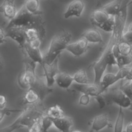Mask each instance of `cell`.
Segmentation results:
<instances>
[{
    "instance_id": "cb8c5ba5",
    "label": "cell",
    "mask_w": 132,
    "mask_h": 132,
    "mask_svg": "<svg viewBox=\"0 0 132 132\" xmlns=\"http://www.w3.org/2000/svg\"><path fill=\"white\" fill-rule=\"evenodd\" d=\"M46 114L53 119H58L64 116L63 110L58 104L49 107L46 111Z\"/></svg>"
},
{
    "instance_id": "ba28073f",
    "label": "cell",
    "mask_w": 132,
    "mask_h": 132,
    "mask_svg": "<svg viewBox=\"0 0 132 132\" xmlns=\"http://www.w3.org/2000/svg\"><path fill=\"white\" fill-rule=\"evenodd\" d=\"M4 30L6 37H9L17 42L20 47L23 50L25 44L27 42L25 34L26 28L13 27L9 28H5Z\"/></svg>"
},
{
    "instance_id": "6da1fadb",
    "label": "cell",
    "mask_w": 132,
    "mask_h": 132,
    "mask_svg": "<svg viewBox=\"0 0 132 132\" xmlns=\"http://www.w3.org/2000/svg\"><path fill=\"white\" fill-rule=\"evenodd\" d=\"M129 2V1H122L121 8L119 13L114 16V28L111 32L108 42L99 59L92 64L94 73L93 83L95 84L100 85L108 65H117V60L113 54V51L122 39Z\"/></svg>"
},
{
    "instance_id": "8fae6325",
    "label": "cell",
    "mask_w": 132,
    "mask_h": 132,
    "mask_svg": "<svg viewBox=\"0 0 132 132\" xmlns=\"http://www.w3.org/2000/svg\"><path fill=\"white\" fill-rule=\"evenodd\" d=\"M30 88L33 89L38 94L40 101L42 102L47 95L53 92V89L49 87L46 82L39 76L37 75L36 78Z\"/></svg>"
},
{
    "instance_id": "d590c367",
    "label": "cell",
    "mask_w": 132,
    "mask_h": 132,
    "mask_svg": "<svg viewBox=\"0 0 132 132\" xmlns=\"http://www.w3.org/2000/svg\"><path fill=\"white\" fill-rule=\"evenodd\" d=\"M90 96L88 95L82 94L79 98V104L84 106L87 105L90 102Z\"/></svg>"
},
{
    "instance_id": "30bf717a",
    "label": "cell",
    "mask_w": 132,
    "mask_h": 132,
    "mask_svg": "<svg viewBox=\"0 0 132 132\" xmlns=\"http://www.w3.org/2000/svg\"><path fill=\"white\" fill-rule=\"evenodd\" d=\"M73 86L76 91L82 93V94L88 95L90 96H94L95 97L102 94L100 86L94 83L79 84L75 82Z\"/></svg>"
},
{
    "instance_id": "d6a6232c",
    "label": "cell",
    "mask_w": 132,
    "mask_h": 132,
    "mask_svg": "<svg viewBox=\"0 0 132 132\" xmlns=\"http://www.w3.org/2000/svg\"><path fill=\"white\" fill-rule=\"evenodd\" d=\"M41 119L35 121L32 125L28 128V132H42Z\"/></svg>"
},
{
    "instance_id": "ac0fdd59",
    "label": "cell",
    "mask_w": 132,
    "mask_h": 132,
    "mask_svg": "<svg viewBox=\"0 0 132 132\" xmlns=\"http://www.w3.org/2000/svg\"><path fill=\"white\" fill-rule=\"evenodd\" d=\"M55 81L59 87L63 89L68 88L74 81L73 76L65 72H60L56 75Z\"/></svg>"
},
{
    "instance_id": "1f68e13d",
    "label": "cell",
    "mask_w": 132,
    "mask_h": 132,
    "mask_svg": "<svg viewBox=\"0 0 132 132\" xmlns=\"http://www.w3.org/2000/svg\"><path fill=\"white\" fill-rule=\"evenodd\" d=\"M120 88L132 101V80H127Z\"/></svg>"
},
{
    "instance_id": "ab89813d",
    "label": "cell",
    "mask_w": 132,
    "mask_h": 132,
    "mask_svg": "<svg viewBox=\"0 0 132 132\" xmlns=\"http://www.w3.org/2000/svg\"><path fill=\"white\" fill-rule=\"evenodd\" d=\"M125 79L126 80H132V68H130V71Z\"/></svg>"
},
{
    "instance_id": "603a6c76",
    "label": "cell",
    "mask_w": 132,
    "mask_h": 132,
    "mask_svg": "<svg viewBox=\"0 0 132 132\" xmlns=\"http://www.w3.org/2000/svg\"><path fill=\"white\" fill-rule=\"evenodd\" d=\"M113 53L116 58L117 66L119 67V69L125 67L132 62V55L131 54L127 55H121L115 48L113 50Z\"/></svg>"
},
{
    "instance_id": "d4e9b609",
    "label": "cell",
    "mask_w": 132,
    "mask_h": 132,
    "mask_svg": "<svg viewBox=\"0 0 132 132\" xmlns=\"http://www.w3.org/2000/svg\"><path fill=\"white\" fill-rule=\"evenodd\" d=\"M115 48L120 54L127 55L131 54L132 51V45L129 42L122 40L115 47Z\"/></svg>"
},
{
    "instance_id": "f1b7e54d",
    "label": "cell",
    "mask_w": 132,
    "mask_h": 132,
    "mask_svg": "<svg viewBox=\"0 0 132 132\" xmlns=\"http://www.w3.org/2000/svg\"><path fill=\"white\" fill-rule=\"evenodd\" d=\"M26 9L30 12L36 13L40 11L39 10V2L38 0H27L24 4Z\"/></svg>"
},
{
    "instance_id": "e575fe53",
    "label": "cell",
    "mask_w": 132,
    "mask_h": 132,
    "mask_svg": "<svg viewBox=\"0 0 132 132\" xmlns=\"http://www.w3.org/2000/svg\"><path fill=\"white\" fill-rule=\"evenodd\" d=\"M122 40L132 43V31L128 30L127 31L124 32L122 36Z\"/></svg>"
},
{
    "instance_id": "484cf974",
    "label": "cell",
    "mask_w": 132,
    "mask_h": 132,
    "mask_svg": "<svg viewBox=\"0 0 132 132\" xmlns=\"http://www.w3.org/2000/svg\"><path fill=\"white\" fill-rule=\"evenodd\" d=\"M124 114L122 107H119L118 114L114 126V132H123Z\"/></svg>"
},
{
    "instance_id": "44dd1931",
    "label": "cell",
    "mask_w": 132,
    "mask_h": 132,
    "mask_svg": "<svg viewBox=\"0 0 132 132\" xmlns=\"http://www.w3.org/2000/svg\"><path fill=\"white\" fill-rule=\"evenodd\" d=\"M110 16L105 12L101 8L95 9L91 15L92 23L95 26L107 21Z\"/></svg>"
},
{
    "instance_id": "f6af8a7d",
    "label": "cell",
    "mask_w": 132,
    "mask_h": 132,
    "mask_svg": "<svg viewBox=\"0 0 132 132\" xmlns=\"http://www.w3.org/2000/svg\"><path fill=\"white\" fill-rule=\"evenodd\" d=\"M131 45H132V43H131Z\"/></svg>"
},
{
    "instance_id": "7a4b0ae2",
    "label": "cell",
    "mask_w": 132,
    "mask_h": 132,
    "mask_svg": "<svg viewBox=\"0 0 132 132\" xmlns=\"http://www.w3.org/2000/svg\"><path fill=\"white\" fill-rule=\"evenodd\" d=\"M42 12L33 13L29 12L23 5L18 11L15 16L9 21L5 28L13 27L25 28H34L39 32L42 41L45 37V29L42 17Z\"/></svg>"
},
{
    "instance_id": "74e56055",
    "label": "cell",
    "mask_w": 132,
    "mask_h": 132,
    "mask_svg": "<svg viewBox=\"0 0 132 132\" xmlns=\"http://www.w3.org/2000/svg\"><path fill=\"white\" fill-rule=\"evenodd\" d=\"M6 35L5 30L3 29V28H1L0 29V39H1V43H2L5 40Z\"/></svg>"
},
{
    "instance_id": "5b68a950",
    "label": "cell",
    "mask_w": 132,
    "mask_h": 132,
    "mask_svg": "<svg viewBox=\"0 0 132 132\" xmlns=\"http://www.w3.org/2000/svg\"><path fill=\"white\" fill-rule=\"evenodd\" d=\"M24 63L25 69L19 75L18 82L22 88L27 90L30 88L37 75L35 71L36 63L31 60L26 54H25Z\"/></svg>"
},
{
    "instance_id": "9a60e30c",
    "label": "cell",
    "mask_w": 132,
    "mask_h": 132,
    "mask_svg": "<svg viewBox=\"0 0 132 132\" xmlns=\"http://www.w3.org/2000/svg\"><path fill=\"white\" fill-rule=\"evenodd\" d=\"M110 125L107 114H102L94 118L92 121L91 127L89 132L98 131L107 126Z\"/></svg>"
},
{
    "instance_id": "3957f363",
    "label": "cell",
    "mask_w": 132,
    "mask_h": 132,
    "mask_svg": "<svg viewBox=\"0 0 132 132\" xmlns=\"http://www.w3.org/2000/svg\"><path fill=\"white\" fill-rule=\"evenodd\" d=\"M46 111L41 101L28 105L23 109L20 115L13 123L2 128L0 132H13L25 126L29 128L35 121L45 114Z\"/></svg>"
},
{
    "instance_id": "4316f807",
    "label": "cell",
    "mask_w": 132,
    "mask_h": 132,
    "mask_svg": "<svg viewBox=\"0 0 132 132\" xmlns=\"http://www.w3.org/2000/svg\"><path fill=\"white\" fill-rule=\"evenodd\" d=\"M73 78L75 83L79 84H85L89 83L86 71L82 69L78 70L74 74Z\"/></svg>"
},
{
    "instance_id": "277c9868",
    "label": "cell",
    "mask_w": 132,
    "mask_h": 132,
    "mask_svg": "<svg viewBox=\"0 0 132 132\" xmlns=\"http://www.w3.org/2000/svg\"><path fill=\"white\" fill-rule=\"evenodd\" d=\"M72 38L71 33L62 30L56 34L52 38L47 52L43 56V62L51 64L59 57L61 52L66 50Z\"/></svg>"
},
{
    "instance_id": "5bb4252c",
    "label": "cell",
    "mask_w": 132,
    "mask_h": 132,
    "mask_svg": "<svg viewBox=\"0 0 132 132\" xmlns=\"http://www.w3.org/2000/svg\"><path fill=\"white\" fill-rule=\"evenodd\" d=\"M88 44L87 40L81 37L77 41L69 44L66 50L75 56H79L85 53L87 50Z\"/></svg>"
},
{
    "instance_id": "d6986e66",
    "label": "cell",
    "mask_w": 132,
    "mask_h": 132,
    "mask_svg": "<svg viewBox=\"0 0 132 132\" xmlns=\"http://www.w3.org/2000/svg\"><path fill=\"white\" fill-rule=\"evenodd\" d=\"M40 101L37 92L32 88H29L25 93L21 101L22 105H32Z\"/></svg>"
},
{
    "instance_id": "8992f818",
    "label": "cell",
    "mask_w": 132,
    "mask_h": 132,
    "mask_svg": "<svg viewBox=\"0 0 132 132\" xmlns=\"http://www.w3.org/2000/svg\"><path fill=\"white\" fill-rule=\"evenodd\" d=\"M107 104L113 103L118 105L119 107L128 108L132 101L127 97L120 88H108L103 93Z\"/></svg>"
},
{
    "instance_id": "9c48e42d",
    "label": "cell",
    "mask_w": 132,
    "mask_h": 132,
    "mask_svg": "<svg viewBox=\"0 0 132 132\" xmlns=\"http://www.w3.org/2000/svg\"><path fill=\"white\" fill-rule=\"evenodd\" d=\"M58 60L59 57L51 64L43 62L42 65L46 78V82L49 87H52L55 82V77L60 72L58 69Z\"/></svg>"
},
{
    "instance_id": "4dcf8cb0",
    "label": "cell",
    "mask_w": 132,
    "mask_h": 132,
    "mask_svg": "<svg viewBox=\"0 0 132 132\" xmlns=\"http://www.w3.org/2000/svg\"><path fill=\"white\" fill-rule=\"evenodd\" d=\"M41 124L42 132H47L51 126L53 125V119L45 114L41 119Z\"/></svg>"
},
{
    "instance_id": "f35d334b",
    "label": "cell",
    "mask_w": 132,
    "mask_h": 132,
    "mask_svg": "<svg viewBox=\"0 0 132 132\" xmlns=\"http://www.w3.org/2000/svg\"><path fill=\"white\" fill-rule=\"evenodd\" d=\"M125 132H132V122L129 123L127 125Z\"/></svg>"
},
{
    "instance_id": "f546056e",
    "label": "cell",
    "mask_w": 132,
    "mask_h": 132,
    "mask_svg": "<svg viewBox=\"0 0 132 132\" xmlns=\"http://www.w3.org/2000/svg\"><path fill=\"white\" fill-rule=\"evenodd\" d=\"M25 34H26L27 42H30L38 39H40L42 41L39 32L36 28H26Z\"/></svg>"
},
{
    "instance_id": "7c38bea8",
    "label": "cell",
    "mask_w": 132,
    "mask_h": 132,
    "mask_svg": "<svg viewBox=\"0 0 132 132\" xmlns=\"http://www.w3.org/2000/svg\"><path fill=\"white\" fill-rule=\"evenodd\" d=\"M85 4L82 1L75 0L71 2L63 14L64 19H67L72 16L79 17L82 13Z\"/></svg>"
},
{
    "instance_id": "836d02e7",
    "label": "cell",
    "mask_w": 132,
    "mask_h": 132,
    "mask_svg": "<svg viewBox=\"0 0 132 132\" xmlns=\"http://www.w3.org/2000/svg\"><path fill=\"white\" fill-rule=\"evenodd\" d=\"M95 98L96 101L97 102V103H98L99 107L101 109L104 108L107 104L106 100L102 94L95 97Z\"/></svg>"
},
{
    "instance_id": "2e32d148",
    "label": "cell",
    "mask_w": 132,
    "mask_h": 132,
    "mask_svg": "<svg viewBox=\"0 0 132 132\" xmlns=\"http://www.w3.org/2000/svg\"><path fill=\"white\" fill-rule=\"evenodd\" d=\"M14 2L12 0H5L0 6L1 11L10 21L15 16L18 12Z\"/></svg>"
},
{
    "instance_id": "4fadbf2b",
    "label": "cell",
    "mask_w": 132,
    "mask_h": 132,
    "mask_svg": "<svg viewBox=\"0 0 132 132\" xmlns=\"http://www.w3.org/2000/svg\"><path fill=\"white\" fill-rule=\"evenodd\" d=\"M25 54L33 61L38 63L41 65L43 62V56H42L40 50L39 46L32 45L27 42L24 45L23 50Z\"/></svg>"
},
{
    "instance_id": "e0dca14e",
    "label": "cell",
    "mask_w": 132,
    "mask_h": 132,
    "mask_svg": "<svg viewBox=\"0 0 132 132\" xmlns=\"http://www.w3.org/2000/svg\"><path fill=\"white\" fill-rule=\"evenodd\" d=\"M53 125L61 132H71V127L73 124V120L69 117H62L53 119Z\"/></svg>"
},
{
    "instance_id": "ee69618b",
    "label": "cell",
    "mask_w": 132,
    "mask_h": 132,
    "mask_svg": "<svg viewBox=\"0 0 132 132\" xmlns=\"http://www.w3.org/2000/svg\"><path fill=\"white\" fill-rule=\"evenodd\" d=\"M132 4V1H129V3H128V6L129 5H130V4Z\"/></svg>"
},
{
    "instance_id": "83f0119b",
    "label": "cell",
    "mask_w": 132,
    "mask_h": 132,
    "mask_svg": "<svg viewBox=\"0 0 132 132\" xmlns=\"http://www.w3.org/2000/svg\"><path fill=\"white\" fill-rule=\"evenodd\" d=\"M115 26V18L113 16H110V18L106 22L96 25V26L100 28L102 30L106 32H112Z\"/></svg>"
},
{
    "instance_id": "7bdbcfd3",
    "label": "cell",
    "mask_w": 132,
    "mask_h": 132,
    "mask_svg": "<svg viewBox=\"0 0 132 132\" xmlns=\"http://www.w3.org/2000/svg\"><path fill=\"white\" fill-rule=\"evenodd\" d=\"M128 109H129V110H130L132 111V103H131V104L130 107L128 108Z\"/></svg>"
},
{
    "instance_id": "52a82bcc",
    "label": "cell",
    "mask_w": 132,
    "mask_h": 132,
    "mask_svg": "<svg viewBox=\"0 0 132 132\" xmlns=\"http://www.w3.org/2000/svg\"><path fill=\"white\" fill-rule=\"evenodd\" d=\"M130 69V68L125 67L120 69L116 74L108 73L104 74L100 84L102 93L117 81L123 78H125L128 75Z\"/></svg>"
},
{
    "instance_id": "ffe728a7",
    "label": "cell",
    "mask_w": 132,
    "mask_h": 132,
    "mask_svg": "<svg viewBox=\"0 0 132 132\" xmlns=\"http://www.w3.org/2000/svg\"><path fill=\"white\" fill-rule=\"evenodd\" d=\"M122 1L121 0L113 1L103 6L101 8L110 16H115L120 11Z\"/></svg>"
},
{
    "instance_id": "7402d4cb",
    "label": "cell",
    "mask_w": 132,
    "mask_h": 132,
    "mask_svg": "<svg viewBox=\"0 0 132 132\" xmlns=\"http://www.w3.org/2000/svg\"><path fill=\"white\" fill-rule=\"evenodd\" d=\"M81 37L85 38L88 42L91 43H102L103 39L100 32L94 29H89L84 32Z\"/></svg>"
},
{
    "instance_id": "b9f144b4",
    "label": "cell",
    "mask_w": 132,
    "mask_h": 132,
    "mask_svg": "<svg viewBox=\"0 0 132 132\" xmlns=\"http://www.w3.org/2000/svg\"><path fill=\"white\" fill-rule=\"evenodd\" d=\"M71 132H82L79 130H71Z\"/></svg>"
},
{
    "instance_id": "60d3db41",
    "label": "cell",
    "mask_w": 132,
    "mask_h": 132,
    "mask_svg": "<svg viewBox=\"0 0 132 132\" xmlns=\"http://www.w3.org/2000/svg\"><path fill=\"white\" fill-rule=\"evenodd\" d=\"M128 30L132 31V23L129 25V26L128 27Z\"/></svg>"
},
{
    "instance_id": "8d00e7d4",
    "label": "cell",
    "mask_w": 132,
    "mask_h": 132,
    "mask_svg": "<svg viewBox=\"0 0 132 132\" xmlns=\"http://www.w3.org/2000/svg\"><path fill=\"white\" fill-rule=\"evenodd\" d=\"M6 103H7V100H6V97L3 95H1L0 96V109H1V110H2V109L5 108Z\"/></svg>"
}]
</instances>
